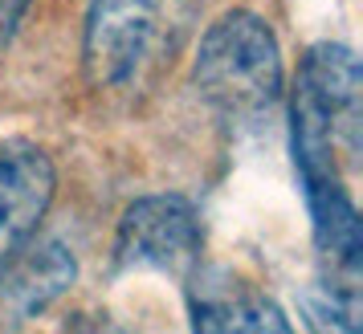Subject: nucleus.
I'll use <instances>...</instances> for the list:
<instances>
[{
  "instance_id": "6",
  "label": "nucleus",
  "mask_w": 363,
  "mask_h": 334,
  "mask_svg": "<svg viewBox=\"0 0 363 334\" xmlns=\"http://www.w3.org/2000/svg\"><path fill=\"white\" fill-rule=\"evenodd\" d=\"M188 310L192 334H294L281 306L253 282L237 277L229 269H192Z\"/></svg>"
},
{
  "instance_id": "10",
  "label": "nucleus",
  "mask_w": 363,
  "mask_h": 334,
  "mask_svg": "<svg viewBox=\"0 0 363 334\" xmlns=\"http://www.w3.org/2000/svg\"><path fill=\"white\" fill-rule=\"evenodd\" d=\"M33 0H0V29H13Z\"/></svg>"
},
{
  "instance_id": "9",
  "label": "nucleus",
  "mask_w": 363,
  "mask_h": 334,
  "mask_svg": "<svg viewBox=\"0 0 363 334\" xmlns=\"http://www.w3.org/2000/svg\"><path fill=\"white\" fill-rule=\"evenodd\" d=\"M66 334H131L118 318L102 314V310H82L66 322Z\"/></svg>"
},
{
  "instance_id": "5",
  "label": "nucleus",
  "mask_w": 363,
  "mask_h": 334,
  "mask_svg": "<svg viewBox=\"0 0 363 334\" xmlns=\"http://www.w3.org/2000/svg\"><path fill=\"white\" fill-rule=\"evenodd\" d=\"M53 192L57 171L45 147L29 139H0V277L37 236Z\"/></svg>"
},
{
  "instance_id": "2",
  "label": "nucleus",
  "mask_w": 363,
  "mask_h": 334,
  "mask_svg": "<svg viewBox=\"0 0 363 334\" xmlns=\"http://www.w3.org/2000/svg\"><path fill=\"white\" fill-rule=\"evenodd\" d=\"M200 0H90L82 74L99 94H147L192 37Z\"/></svg>"
},
{
  "instance_id": "1",
  "label": "nucleus",
  "mask_w": 363,
  "mask_h": 334,
  "mask_svg": "<svg viewBox=\"0 0 363 334\" xmlns=\"http://www.w3.org/2000/svg\"><path fill=\"white\" fill-rule=\"evenodd\" d=\"M294 167L314 229L318 265H359L363 224L355 175L363 155V74L359 57L339 41L306 50L290 94Z\"/></svg>"
},
{
  "instance_id": "7",
  "label": "nucleus",
  "mask_w": 363,
  "mask_h": 334,
  "mask_svg": "<svg viewBox=\"0 0 363 334\" xmlns=\"http://www.w3.org/2000/svg\"><path fill=\"white\" fill-rule=\"evenodd\" d=\"M78 277V261L62 241H41L37 249L17 253V261L9 265L4 282V306L13 318H33L41 310H50L53 301L66 294Z\"/></svg>"
},
{
  "instance_id": "8",
  "label": "nucleus",
  "mask_w": 363,
  "mask_h": 334,
  "mask_svg": "<svg viewBox=\"0 0 363 334\" xmlns=\"http://www.w3.org/2000/svg\"><path fill=\"white\" fill-rule=\"evenodd\" d=\"M302 318H306L311 334H359L363 330L359 285L311 277V285L302 289Z\"/></svg>"
},
{
  "instance_id": "4",
  "label": "nucleus",
  "mask_w": 363,
  "mask_h": 334,
  "mask_svg": "<svg viewBox=\"0 0 363 334\" xmlns=\"http://www.w3.org/2000/svg\"><path fill=\"white\" fill-rule=\"evenodd\" d=\"M204 224L188 196H139L127 204L115 233V269L118 273H172L188 277L200 269Z\"/></svg>"
},
{
  "instance_id": "3",
  "label": "nucleus",
  "mask_w": 363,
  "mask_h": 334,
  "mask_svg": "<svg viewBox=\"0 0 363 334\" xmlns=\"http://www.w3.org/2000/svg\"><path fill=\"white\" fill-rule=\"evenodd\" d=\"M281 50L269 21L257 13H225L200 37L192 86L200 102L229 127H257L281 98Z\"/></svg>"
}]
</instances>
